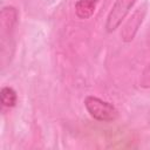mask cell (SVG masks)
Returning <instances> with one entry per match:
<instances>
[{
    "label": "cell",
    "mask_w": 150,
    "mask_h": 150,
    "mask_svg": "<svg viewBox=\"0 0 150 150\" xmlns=\"http://www.w3.org/2000/svg\"><path fill=\"white\" fill-rule=\"evenodd\" d=\"M84 107L89 115L100 122H114L118 117V110L111 103L96 96H87Z\"/></svg>",
    "instance_id": "obj_1"
},
{
    "label": "cell",
    "mask_w": 150,
    "mask_h": 150,
    "mask_svg": "<svg viewBox=\"0 0 150 150\" xmlns=\"http://www.w3.org/2000/svg\"><path fill=\"white\" fill-rule=\"evenodd\" d=\"M18 21V12L14 7L7 6L1 9L0 13V30H1V56L6 53V48H13V32ZM12 55V53L9 52Z\"/></svg>",
    "instance_id": "obj_2"
},
{
    "label": "cell",
    "mask_w": 150,
    "mask_h": 150,
    "mask_svg": "<svg viewBox=\"0 0 150 150\" xmlns=\"http://www.w3.org/2000/svg\"><path fill=\"white\" fill-rule=\"evenodd\" d=\"M136 0H116L112 5L105 21V29L108 33L114 32L125 19L128 13L130 12L131 7Z\"/></svg>",
    "instance_id": "obj_3"
},
{
    "label": "cell",
    "mask_w": 150,
    "mask_h": 150,
    "mask_svg": "<svg viewBox=\"0 0 150 150\" xmlns=\"http://www.w3.org/2000/svg\"><path fill=\"white\" fill-rule=\"evenodd\" d=\"M145 13H146L145 5H143L142 7L137 8L135 11V13L129 18V20L124 23V26L122 27V30H121V36L124 42H129L135 38L141 23L143 22Z\"/></svg>",
    "instance_id": "obj_4"
},
{
    "label": "cell",
    "mask_w": 150,
    "mask_h": 150,
    "mask_svg": "<svg viewBox=\"0 0 150 150\" xmlns=\"http://www.w3.org/2000/svg\"><path fill=\"white\" fill-rule=\"evenodd\" d=\"M97 0H79L75 4V12L77 18L88 19L94 14Z\"/></svg>",
    "instance_id": "obj_5"
},
{
    "label": "cell",
    "mask_w": 150,
    "mask_h": 150,
    "mask_svg": "<svg viewBox=\"0 0 150 150\" xmlns=\"http://www.w3.org/2000/svg\"><path fill=\"white\" fill-rule=\"evenodd\" d=\"M0 98H1V103L4 107L12 108L15 105V103L18 101V95L13 88L4 87L0 91Z\"/></svg>",
    "instance_id": "obj_6"
},
{
    "label": "cell",
    "mask_w": 150,
    "mask_h": 150,
    "mask_svg": "<svg viewBox=\"0 0 150 150\" xmlns=\"http://www.w3.org/2000/svg\"><path fill=\"white\" fill-rule=\"evenodd\" d=\"M139 84L142 87H144V88H149L150 87V64H148L146 68L143 70Z\"/></svg>",
    "instance_id": "obj_7"
}]
</instances>
